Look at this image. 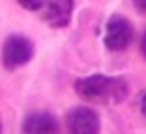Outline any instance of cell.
Here are the masks:
<instances>
[{
  "label": "cell",
  "mask_w": 146,
  "mask_h": 134,
  "mask_svg": "<svg viewBox=\"0 0 146 134\" xmlns=\"http://www.w3.org/2000/svg\"><path fill=\"white\" fill-rule=\"evenodd\" d=\"M18 2L24 6L26 10H30V12H40L46 0H18Z\"/></svg>",
  "instance_id": "52a82bcc"
},
{
  "label": "cell",
  "mask_w": 146,
  "mask_h": 134,
  "mask_svg": "<svg viewBox=\"0 0 146 134\" xmlns=\"http://www.w3.org/2000/svg\"><path fill=\"white\" fill-rule=\"evenodd\" d=\"M75 93L87 101L99 105H119L128 97V83L122 77L111 75H89L75 81Z\"/></svg>",
  "instance_id": "6da1fadb"
},
{
  "label": "cell",
  "mask_w": 146,
  "mask_h": 134,
  "mask_svg": "<svg viewBox=\"0 0 146 134\" xmlns=\"http://www.w3.org/2000/svg\"><path fill=\"white\" fill-rule=\"evenodd\" d=\"M0 134H2V126H0Z\"/></svg>",
  "instance_id": "8fae6325"
},
{
  "label": "cell",
  "mask_w": 146,
  "mask_h": 134,
  "mask_svg": "<svg viewBox=\"0 0 146 134\" xmlns=\"http://www.w3.org/2000/svg\"><path fill=\"white\" fill-rule=\"evenodd\" d=\"M140 49H142V55L146 57V34L142 36V42H140Z\"/></svg>",
  "instance_id": "30bf717a"
},
{
  "label": "cell",
  "mask_w": 146,
  "mask_h": 134,
  "mask_svg": "<svg viewBox=\"0 0 146 134\" xmlns=\"http://www.w3.org/2000/svg\"><path fill=\"white\" fill-rule=\"evenodd\" d=\"M65 126L69 134H99L101 118L91 107H75L65 116Z\"/></svg>",
  "instance_id": "277c9868"
},
{
  "label": "cell",
  "mask_w": 146,
  "mask_h": 134,
  "mask_svg": "<svg viewBox=\"0 0 146 134\" xmlns=\"http://www.w3.org/2000/svg\"><path fill=\"white\" fill-rule=\"evenodd\" d=\"M22 134H59L57 120L48 112L28 114L22 124Z\"/></svg>",
  "instance_id": "8992f818"
},
{
  "label": "cell",
  "mask_w": 146,
  "mask_h": 134,
  "mask_svg": "<svg viewBox=\"0 0 146 134\" xmlns=\"http://www.w3.org/2000/svg\"><path fill=\"white\" fill-rule=\"evenodd\" d=\"M132 4L136 6V10H140V12H146V0H132Z\"/></svg>",
  "instance_id": "ba28073f"
},
{
  "label": "cell",
  "mask_w": 146,
  "mask_h": 134,
  "mask_svg": "<svg viewBox=\"0 0 146 134\" xmlns=\"http://www.w3.org/2000/svg\"><path fill=\"white\" fill-rule=\"evenodd\" d=\"M32 57H34V44L26 36H10L2 45L0 61L8 71L24 67L26 63H30Z\"/></svg>",
  "instance_id": "7a4b0ae2"
},
{
  "label": "cell",
  "mask_w": 146,
  "mask_h": 134,
  "mask_svg": "<svg viewBox=\"0 0 146 134\" xmlns=\"http://www.w3.org/2000/svg\"><path fill=\"white\" fill-rule=\"evenodd\" d=\"M73 0H46L42 6V18L51 28H65L73 18Z\"/></svg>",
  "instance_id": "5b68a950"
},
{
  "label": "cell",
  "mask_w": 146,
  "mask_h": 134,
  "mask_svg": "<svg viewBox=\"0 0 146 134\" xmlns=\"http://www.w3.org/2000/svg\"><path fill=\"white\" fill-rule=\"evenodd\" d=\"M134 40V28L124 16H113L109 18L107 28H105V47L111 51H124Z\"/></svg>",
  "instance_id": "3957f363"
},
{
  "label": "cell",
  "mask_w": 146,
  "mask_h": 134,
  "mask_svg": "<svg viewBox=\"0 0 146 134\" xmlns=\"http://www.w3.org/2000/svg\"><path fill=\"white\" fill-rule=\"evenodd\" d=\"M140 112L146 116V91H144V95L140 97Z\"/></svg>",
  "instance_id": "9c48e42d"
}]
</instances>
